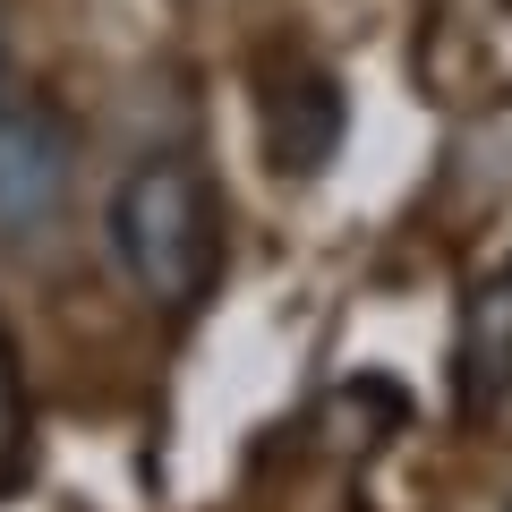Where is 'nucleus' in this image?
I'll use <instances>...</instances> for the list:
<instances>
[{
	"mask_svg": "<svg viewBox=\"0 0 512 512\" xmlns=\"http://www.w3.org/2000/svg\"><path fill=\"white\" fill-rule=\"evenodd\" d=\"M111 256L146 291V308L188 316L222 282V197L205 163L188 154H146L111 188Z\"/></svg>",
	"mask_w": 512,
	"mask_h": 512,
	"instance_id": "obj_1",
	"label": "nucleus"
},
{
	"mask_svg": "<svg viewBox=\"0 0 512 512\" xmlns=\"http://www.w3.org/2000/svg\"><path fill=\"white\" fill-rule=\"evenodd\" d=\"M77 180V137L52 103L0 111V239H26L69 205Z\"/></svg>",
	"mask_w": 512,
	"mask_h": 512,
	"instance_id": "obj_2",
	"label": "nucleus"
},
{
	"mask_svg": "<svg viewBox=\"0 0 512 512\" xmlns=\"http://www.w3.org/2000/svg\"><path fill=\"white\" fill-rule=\"evenodd\" d=\"M453 393L470 419H495L512 393V256L487 265L461 299V333H453Z\"/></svg>",
	"mask_w": 512,
	"mask_h": 512,
	"instance_id": "obj_3",
	"label": "nucleus"
},
{
	"mask_svg": "<svg viewBox=\"0 0 512 512\" xmlns=\"http://www.w3.org/2000/svg\"><path fill=\"white\" fill-rule=\"evenodd\" d=\"M26 427H35V410H26V367H18V342H9V325H0V487H18Z\"/></svg>",
	"mask_w": 512,
	"mask_h": 512,
	"instance_id": "obj_4",
	"label": "nucleus"
}]
</instances>
